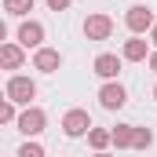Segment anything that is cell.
Segmentation results:
<instances>
[{
    "label": "cell",
    "instance_id": "2",
    "mask_svg": "<svg viewBox=\"0 0 157 157\" xmlns=\"http://www.w3.org/2000/svg\"><path fill=\"white\" fill-rule=\"evenodd\" d=\"M15 124H18V132H22V135H29V139H33V135H40V132H44L48 113H44L40 106H26V110L15 117Z\"/></svg>",
    "mask_w": 157,
    "mask_h": 157
},
{
    "label": "cell",
    "instance_id": "11",
    "mask_svg": "<svg viewBox=\"0 0 157 157\" xmlns=\"http://www.w3.org/2000/svg\"><path fill=\"white\" fill-rule=\"evenodd\" d=\"M150 51H146V40L143 37H132V40H124V51H121V59H128V62H143Z\"/></svg>",
    "mask_w": 157,
    "mask_h": 157
},
{
    "label": "cell",
    "instance_id": "15",
    "mask_svg": "<svg viewBox=\"0 0 157 157\" xmlns=\"http://www.w3.org/2000/svg\"><path fill=\"white\" fill-rule=\"evenodd\" d=\"M150 143H154V132L150 128H135L132 132V150H150Z\"/></svg>",
    "mask_w": 157,
    "mask_h": 157
},
{
    "label": "cell",
    "instance_id": "16",
    "mask_svg": "<svg viewBox=\"0 0 157 157\" xmlns=\"http://www.w3.org/2000/svg\"><path fill=\"white\" fill-rule=\"evenodd\" d=\"M18 157H48V154H44L40 143H22V146H18Z\"/></svg>",
    "mask_w": 157,
    "mask_h": 157
},
{
    "label": "cell",
    "instance_id": "12",
    "mask_svg": "<svg viewBox=\"0 0 157 157\" xmlns=\"http://www.w3.org/2000/svg\"><path fill=\"white\" fill-rule=\"evenodd\" d=\"M132 132H135V124H117V128L110 132V143H113L117 150H128V146H132Z\"/></svg>",
    "mask_w": 157,
    "mask_h": 157
},
{
    "label": "cell",
    "instance_id": "22",
    "mask_svg": "<svg viewBox=\"0 0 157 157\" xmlns=\"http://www.w3.org/2000/svg\"><path fill=\"white\" fill-rule=\"evenodd\" d=\"M95 157H110V154H106V150H102V154H95Z\"/></svg>",
    "mask_w": 157,
    "mask_h": 157
},
{
    "label": "cell",
    "instance_id": "21",
    "mask_svg": "<svg viewBox=\"0 0 157 157\" xmlns=\"http://www.w3.org/2000/svg\"><path fill=\"white\" fill-rule=\"evenodd\" d=\"M150 40H154V44H157V22H154V29H150Z\"/></svg>",
    "mask_w": 157,
    "mask_h": 157
},
{
    "label": "cell",
    "instance_id": "5",
    "mask_svg": "<svg viewBox=\"0 0 157 157\" xmlns=\"http://www.w3.org/2000/svg\"><path fill=\"white\" fill-rule=\"evenodd\" d=\"M18 48L26 51V48H44V26L33 22V18H22V26H18Z\"/></svg>",
    "mask_w": 157,
    "mask_h": 157
},
{
    "label": "cell",
    "instance_id": "18",
    "mask_svg": "<svg viewBox=\"0 0 157 157\" xmlns=\"http://www.w3.org/2000/svg\"><path fill=\"white\" fill-rule=\"evenodd\" d=\"M70 4H73V0H48V7H51V11H66Z\"/></svg>",
    "mask_w": 157,
    "mask_h": 157
},
{
    "label": "cell",
    "instance_id": "14",
    "mask_svg": "<svg viewBox=\"0 0 157 157\" xmlns=\"http://www.w3.org/2000/svg\"><path fill=\"white\" fill-rule=\"evenodd\" d=\"M4 11L15 15V18H26V15L33 11V0H4Z\"/></svg>",
    "mask_w": 157,
    "mask_h": 157
},
{
    "label": "cell",
    "instance_id": "20",
    "mask_svg": "<svg viewBox=\"0 0 157 157\" xmlns=\"http://www.w3.org/2000/svg\"><path fill=\"white\" fill-rule=\"evenodd\" d=\"M7 40V26H4V18H0V44Z\"/></svg>",
    "mask_w": 157,
    "mask_h": 157
},
{
    "label": "cell",
    "instance_id": "8",
    "mask_svg": "<svg viewBox=\"0 0 157 157\" xmlns=\"http://www.w3.org/2000/svg\"><path fill=\"white\" fill-rule=\"evenodd\" d=\"M62 66V55L55 51V48H37L33 51V70H40V73H55Z\"/></svg>",
    "mask_w": 157,
    "mask_h": 157
},
{
    "label": "cell",
    "instance_id": "24",
    "mask_svg": "<svg viewBox=\"0 0 157 157\" xmlns=\"http://www.w3.org/2000/svg\"><path fill=\"white\" fill-rule=\"evenodd\" d=\"M154 99H157V88H154Z\"/></svg>",
    "mask_w": 157,
    "mask_h": 157
},
{
    "label": "cell",
    "instance_id": "10",
    "mask_svg": "<svg viewBox=\"0 0 157 157\" xmlns=\"http://www.w3.org/2000/svg\"><path fill=\"white\" fill-rule=\"evenodd\" d=\"M95 73H99L102 80H113V77L121 73V59H117V55H110V51H102V55L95 59Z\"/></svg>",
    "mask_w": 157,
    "mask_h": 157
},
{
    "label": "cell",
    "instance_id": "19",
    "mask_svg": "<svg viewBox=\"0 0 157 157\" xmlns=\"http://www.w3.org/2000/svg\"><path fill=\"white\" fill-rule=\"evenodd\" d=\"M146 62H150V70L157 73V51H150V55H146Z\"/></svg>",
    "mask_w": 157,
    "mask_h": 157
},
{
    "label": "cell",
    "instance_id": "4",
    "mask_svg": "<svg viewBox=\"0 0 157 157\" xmlns=\"http://www.w3.org/2000/svg\"><path fill=\"white\" fill-rule=\"evenodd\" d=\"M110 33H113V18H110V15L95 11V15L84 18V37L88 40H110Z\"/></svg>",
    "mask_w": 157,
    "mask_h": 157
},
{
    "label": "cell",
    "instance_id": "3",
    "mask_svg": "<svg viewBox=\"0 0 157 157\" xmlns=\"http://www.w3.org/2000/svg\"><path fill=\"white\" fill-rule=\"evenodd\" d=\"M124 26L139 37V33L154 29V11H150L146 4H132V7H128V15H124Z\"/></svg>",
    "mask_w": 157,
    "mask_h": 157
},
{
    "label": "cell",
    "instance_id": "6",
    "mask_svg": "<svg viewBox=\"0 0 157 157\" xmlns=\"http://www.w3.org/2000/svg\"><path fill=\"white\" fill-rule=\"evenodd\" d=\"M124 102H128V91L121 88L117 80H106V84L99 88V106H102V110H121Z\"/></svg>",
    "mask_w": 157,
    "mask_h": 157
},
{
    "label": "cell",
    "instance_id": "7",
    "mask_svg": "<svg viewBox=\"0 0 157 157\" xmlns=\"http://www.w3.org/2000/svg\"><path fill=\"white\" fill-rule=\"evenodd\" d=\"M88 128H91V117H88V110H70V113L62 117V132H66L70 139H77V135H88Z\"/></svg>",
    "mask_w": 157,
    "mask_h": 157
},
{
    "label": "cell",
    "instance_id": "9",
    "mask_svg": "<svg viewBox=\"0 0 157 157\" xmlns=\"http://www.w3.org/2000/svg\"><path fill=\"white\" fill-rule=\"evenodd\" d=\"M26 51L18 44H0V70H22Z\"/></svg>",
    "mask_w": 157,
    "mask_h": 157
},
{
    "label": "cell",
    "instance_id": "1",
    "mask_svg": "<svg viewBox=\"0 0 157 157\" xmlns=\"http://www.w3.org/2000/svg\"><path fill=\"white\" fill-rule=\"evenodd\" d=\"M4 95H7V102H15V106H29V102L37 99V84L29 77H22V73H15V77L7 80Z\"/></svg>",
    "mask_w": 157,
    "mask_h": 157
},
{
    "label": "cell",
    "instance_id": "17",
    "mask_svg": "<svg viewBox=\"0 0 157 157\" xmlns=\"http://www.w3.org/2000/svg\"><path fill=\"white\" fill-rule=\"evenodd\" d=\"M15 117H18V113H15V102L4 99V102H0V124H11Z\"/></svg>",
    "mask_w": 157,
    "mask_h": 157
},
{
    "label": "cell",
    "instance_id": "23",
    "mask_svg": "<svg viewBox=\"0 0 157 157\" xmlns=\"http://www.w3.org/2000/svg\"><path fill=\"white\" fill-rule=\"evenodd\" d=\"M4 99H7V95H4V91H0V102H4Z\"/></svg>",
    "mask_w": 157,
    "mask_h": 157
},
{
    "label": "cell",
    "instance_id": "13",
    "mask_svg": "<svg viewBox=\"0 0 157 157\" xmlns=\"http://www.w3.org/2000/svg\"><path fill=\"white\" fill-rule=\"evenodd\" d=\"M88 143H91L95 154H102L110 146V128H88Z\"/></svg>",
    "mask_w": 157,
    "mask_h": 157
}]
</instances>
